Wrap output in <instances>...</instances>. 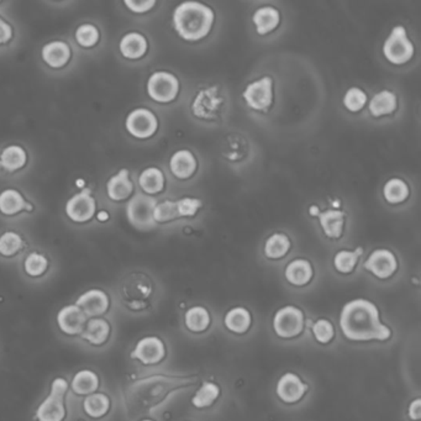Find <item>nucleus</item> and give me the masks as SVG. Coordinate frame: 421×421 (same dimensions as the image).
Returning <instances> with one entry per match:
<instances>
[{
  "instance_id": "1",
  "label": "nucleus",
  "mask_w": 421,
  "mask_h": 421,
  "mask_svg": "<svg viewBox=\"0 0 421 421\" xmlns=\"http://www.w3.org/2000/svg\"><path fill=\"white\" fill-rule=\"evenodd\" d=\"M198 374H153L135 380L127 387L125 403L130 415L149 414L160 408L175 393L198 383Z\"/></svg>"
},
{
  "instance_id": "2",
  "label": "nucleus",
  "mask_w": 421,
  "mask_h": 421,
  "mask_svg": "<svg viewBox=\"0 0 421 421\" xmlns=\"http://www.w3.org/2000/svg\"><path fill=\"white\" fill-rule=\"evenodd\" d=\"M340 327L352 341H385L391 330L379 318L378 307L367 299H354L345 304L340 314Z\"/></svg>"
},
{
  "instance_id": "3",
  "label": "nucleus",
  "mask_w": 421,
  "mask_h": 421,
  "mask_svg": "<svg viewBox=\"0 0 421 421\" xmlns=\"http://www.w3.org/2000/svg\"><path fill=\"white\" fill-rule=\"evenodd\" d=\"M213 9L199 1H184L175 8L173 26L180 36L198 41L206 36L214 24Z\"/></svg>"
},
{
  "instance_id": "4",
  "label": "nucleus",
  "mask_w": 421,
  "mask_h": 421,
  "mask_svg": "<svg viewBox=\"0 0 421 421\" xmlns=\"http://www.w3.org/2000/svg\"><path fill=\"white\" fill-rule=\"evenodd\" d=\"M68 383L66 379L56 378L51 385V391L36 410L39 421H62L66 416L63 397L66 394Z\"/></svg>"
},
{
  "instance_id": "5",
  "label": "nucleus",
  "mask_w": 421,
  "mask_h": 421,
  "mask_svg": "<svg viewBox=\"0 0 421 421\" xmlns=\"http://www.w3.org/2000/svg\"><path fill=\"white\" fill-rule=\"evenodd\" d=\"M157 200L142 193L136 194L127 205V215L130 224L136 229L147 230L155 228L156 222L153 219V210Z\"/></svg>"
},
{
  "instance_id": "6",
  "label": "nucleus",
  "mask_w": 421,
  "mask_h": 421,
  "mask_svg": "<svg viewBox=\"0 0 421 421\" xmlns=\"http://www.w3.org/2000/svg\"><path fill=\"white\" fill-rule=\"evenodd\" d=\"M383 54L388 61L396 65H403L413 57L414 45L408 39L404 26H396L383 45Z\"/></svg>"
},
{
  "instance_id": "7",
  "label": "nucleus",
  "mask_w": 421,
  "mask_h": 421,
  "mask_svg": "<svg viewBox=\"0 0 421 421\" xmlns=\"http://www.w3.org/2000/svg\"><path fill=\"white\" fill-rule=\"evenodd\" d=\"M273 329L282 338L301 335L304 329V313L294 305L281 307L273 318Z\"/></svg>"
},
{
  "instance_id": "8",
  "label": "nucleus",
  "mask_w": 421,
  "mask_h": 421,
  "mask_svg": "<svg viewBox=\"0 0 421 421\" xmlns=\"http://www.w3.org/2000/svg\"><path fill=\"white\" fill-rule=\"evenodd\" d=\"M180 91V82L172 73L158 71L151 74L147 82L149 96L158 102H169L175 99Z\"/></svg>"
},
{
  "instance_id": "9",
  "label": "nucleus",
  "mask_w": 421,
  "mask_h": 421,
  "mask_svg": "<svg viewBox=\"0 0 421 421\" xmlns=\"http://www.w3.org/2000/svg\"><path fill=\"white\" fill-rule=\"evenodd\" d=\"M273 80L271 77H262L251 82L244 91V99L250 108L263 111L271 107L273 102Z\"/></svg>"
},
{
  "instance_id": "10",
  "label": "nucleus",
  "mask_w": 421,
  "mask_h": 421,
  "mask_svg": "<svg viewBox=\"0 0 421 421\" xmlns=\"http://www.w3.org/2000/svg\"><path fill=\"white\" fill-rule=\"evenodd\" d=\"M125 127L130 135L138 139H147L156 133L158 120L156 115L146 108H138L127 115Z\"/></svg>"
},
{
  "instance_id": "11",
  "label": "nucleus",
  "mask_w": 421,
  "mask_h": 421,
  "mask_svg": "<svg viewBox=\"0 0 421 421\" xmlns=\"http://www.w3.org/2000/svg\"><path fill=\"white\" fill-rule=\"evenodd\" d=\"M96 208V200L91 197V189L85 188L67 202L66 214L76 223H85L93 217Z\"/></svg>"
},
{
  "instance_id": "12",
  "label": "nucleus",
  "mask_w": 421,
  "mask_h": 421,
  "mask_svg": "<svg viewBox=\"0 0 421 421\" xmlns=\"http://www.w3.org/2000/svg\"><path fill=\"white\" fill-rule=\"evenodd\" d=\"M166 356V347L161 338L147 336L141 338L131 352V358L139 360L144 365H156Z\"/></svg>"
},
{
  "instance_id": "13",
  "label": "nucleus",
  "mask_w": 421,
  "mask_h": 421,
  "mask_svg": "<svg viewBox=\"0 0 421 421\" xmlns=\"http://www.w3.org/2000/svg\"><path fill=\"white\" fill-rule=\"evenodd\" d=\"M365 268L372 272L376 277L385 279L393 276L394 272L397 271V259L389 250L379 248L369 255L367 261L365 262Z\"/></svg>"
},
{
  "instance_id": "14",
  "label": "nucleus",
  "mask_w": 421,
  "mask_h": 421,
  "mask_svg": "<svg viewBox=\"0 0 421 421\" xmlns=\"http://www.w3.org/2000/svg\"><path fill=\"white\" fill-rule=\"evenodd\" d=\"M223 102V98L217 87L206 88L200 91L192 104L193 113L204 119H211L217 114Z\"/></svg>"
},
{
  "instance_id": "15",
  "label": "nucleus",
  "mask_w": 421,
  "mask_h": 421,
  "mask_svg": "<svg viewBox=\"0 0 421 421\" xmlns=\"http://www.w3.org/2000/svg\"><path fill=\"white\" fill-rule=\"evenodd\" d=\"M305 385L296 374H283L277 383V396L284 403H298L307 393Z\"/></svg>"
},
{
  "instance_id": "16",
  "label": "nucleus",
  "mask_w": 421,
  "mask_h": 421,
  "mask_svg": "<svg viewBox=\"0 0 421 421\" xmlns=\"http://www.w3.org/2000/svg\"><path fill=\"white\" fill-rule=\"evenodd\" d=\"M87 316L77 305H67L57 314V324L67 335H77L85 330Z\"/></svg>"
},
{
  "instance_id": "17",
  "label": "nucleus",
  "mask_w": 421,
  "mask_h": 421,
  "mask_svg": "<svg viewBox=\"0 0 421 421\" xmlns=\"http://www.w3.org/2000/svg\"><path fill=\"white\" fill-rule=\"evenodd\" d=\"M76 305L83 310L85 316H99L108 310V295L100 289H91L79 296Z\"/></svg>"
},
{
  "instance_id": "18",
  "label": "nucleus",
  "mask_w": 421,
  "mask_h": 421,
  "mask_svg": "<svg viewBox=\"0 0 421 421\" xmlns=\"http://www.w3.org/2000/svg\"><path fill=\"white\" fill-rule=\"evenodd\" d=\"M169 169L177 178L187 180L197 171V160L189 150L177 151L171 157Z\"/></svg>"
},
{
  "instance_id": "19",
  "label": "nucleus",
  "mask_w": 421,
  "mask_h": 421,
  "mask_svg": "<svg viewBox=\"0 0 421 421\" xmlns=\"http://www.w3.org/2000/svg\"><path fill=\"white\" fill-rule=\"evenodd\" d=\"M133 182L130 180L129 171L127 169H120L107 183L108 197L115 202H120V200L129 198L130 194L133 193Z\"/></svg>"
},
{
  "instance_id": "20",
  "label": "nucleus",
  "mask_w": 421,
  "mask_h": 421,
  "mask_svg": "<svg viewBox=\"0 0 421 421\" xmlns=\"http://www.w3.org/2000/svg\"><path fill=\"white\" fill-rule=\"evenodd\" d=\"M41 54L48 66L61 68L71 58V48L63 41H51L43 46Z\"/></svg>"
},
{
  "instance_id": "21",
  "label": "nucleus",
  "mask_w": 421,
  "mask_h": 421,
  "mask_svg": "<svg viewBox=\"0 0 421 421\" xmlns=\"http://www.w3.org/2000/svg\"><path fill=\"white\" fill-rule=\"evenodd\" d=\"M313 267L312 263L304 259H296L289 262L285 267V278L293 285H305L313 278Z\"/></svg>"
},
{
  "instance_id": "22",
  "label": "nucleus",
  "mask_w": 421,
  "mask_h": 421,
  "mask_svg": "<svg viewBox=\"0 0 421 421\" xmlns=\"http://www.w3.org/2000/svg\"><path fill=\"white\" fill-rule=\"evenodd\" d=\"M147 40L139 32H129L120 40V52L130 60L141 58L147 51Z\"/></svg>"
},
{
  "instance_id": "23",
  "label": "nucleus",
  "mask_w": 421,
  "mask_h": 421,
  "mask_svg": "<svg viewBox=\"0 0 421 421\" xmlns=\"http://www.w3.org/2000/svg\"><path fill=\"white\" fill-rule=\"evenodd\" d=\"M279 12L273 6H262L253 14L252 20L259 35H266L274 30L279 24Z\"/></svg>"
},
{
  "instance_id": "24",
  "label": "nucleus",
  "mask_w": 421,
  "mask_h": 421,
  "mask_svg": "<svg viewBox=\"0 0 421 421\" xmlns=\"http://www.w3.org/2000/svg\"><path fill=\"white\" fill-rule=\"evenodd\" d=\"M319 222L321 228L331 239H338L343 234L345 224V213L338 209H330L319 214Z\"/></svg>"
},
{
  "instance_id": "25",
  "label": "nucleus",
  "mask_w": 421,
  "mask_h": 421,
  "mask_svg": "<svg viewBox=\"0 0 421 421\" xmlns=\"http://www.w3.org/2000/svg\"><path fill=\"white\" fill-rule=\"evenodd\" d=\"M251 323V314L246 307H242L231 309L226 313L224 319V324L228 327V330L233 331L235 334H245L250 329Z\"/></svg>"
},
{
  "instance_id": "26",
  "label": "nucleus",
  "mask_w": 421,
  "mask_h": 421,
  "mask_svg": "<svg viewBox=\"0 0 421 421\" xmlns=\"http://www.w3.org/2000/svg\"><path fill=\"white\" fill-rule=\"evenodd\" d=\"M28 160V155L24 149L18 144H12L6 147L0 155V164L3 169L9 172H15L23 169Z\"/></svg>"
},
{
  "instance_id": "27",
  "label": "nucleus",
  "mask_w": 421,
  "mask_h": 421,
  "mask_svg": "<svg viewBox=\"0 0 421 421\" xmlns=\"http://www.w3.org/2000/svg\"><path fill=\"white\" fill-rule=\"evenodd\" d=\"M397 96L393 91L385 89L379 91L369 102V111L374 116L391 114L397 109Z\"/></svg>"
},
{
  "instance_id": "28",
  "label": "nucleus",
  "mask_w": 421,
  "mask_h": 421,
  "mask_svg": "<svg viewBox=\"0 0 421 421\" xmlns=\"http://www.w3.org/2000/svg\"><path fill=\"white\" fill-rule=\"evenodd\" d=\"M109 334L110 326L107 320L91 319L82 331V337L93 345H102L108 340Z\"/></svg>"
},
{
  "instance_id": "29",
  "label": "nucleus",
  "mask_w": 421,
  "mask_h": 421,
  "mask_svg": "<svg viewBox=\"0 0 421 421\" xmlns=\"http://www.w3.org/2000/svg\"><path fill=\"white\" fill-rule=\"evenodd\" d=\"M140 187L147 194H156L164 187V175L157 167H149L141 172L139 178Z\"/></svg>"
},
{
  "instance_id": "30",
  "label": "nucleus",
  "mask_w": 421,
  "mask_h": 421,
  "mask_svg": "<svg viewBox=\"0 0 421 421\" xmlns=\"http://www.w3.org/2000/svg\"><path fill=\"white\" fill-rule=\"evenodd\" d=\"M26 200L15 189H6L0 193V211L6 215H15L26 208Z\"/></svg>"
},
{
  "instance_id": "31",
  "label": "nucleus",
  "mask_w": 421,
  "mask_h": 421,
  "mask_svg": "<svg viewBox=\"0 0 421 421\" xmlns=\"http://www.w3.org/2000/svg\"><path fill=\"white\" fill-rule=\"evenodd\" d=\"M184 323L189 331L203 332L210 325V314L204 307H193L186 312Z\"/></svg>"
},
{
  "instance_id": "32",
  "label": "nucleus",
  "mask_w": 421,
  "mask_h": 421,
  "mask_svg": "<svg viewBox=\"0 0 421 421\" xmlns=\"http://www.w3.org/2000/svg\"><path fill=\"white\" fill-rule=\"evenodd\" d=\"M219 396H220V387L217 383L204 382L197 393L193 396L192 404L198 409L208 408L217 402Z\"/></svg>"
},
{
  "instance_id": "33",
  "label": "nucleus",
  "mask_w": 421,
  "mask_h": 421,
  "mask_svg": "<svg viewBox=\"0 0 421 421\" xmlns=\"http://www.w3.org/2000/svg\"><path fill=\"white\" fill-rule=\"evenodd\" d=\"M98 387H99V378L89 369L79 371L78 374L73 377L72 389L79 396L91 394L98 389Z\"/></svg>"
},
{
  "instance_id": "34",
  "label": "nucleus",
  "mask_w": 421,
  "mask_h": 421,
  "mask_svg": "<svg viewBox=\"0 0 421 421\" xmlns=\"http://www.w3.org/2000/svg\"><path fill=\"white\" fill-rule=\"evenodd\" d=\"M290 248L288 236L284 234H273L265 244V253L268 259H277L285 256Z\"/></svg>"
},
{
  "instance_id": "35",
  "label": "nucleus",
  "mask_w": 421,
  "mask_h": 421,
  "mask_svg": "<svg viewBox=\"0 0 421 421\" xmlns=\"http://www.w3.org/2000/svg\"><path fill=\"white\" fill-rule=\"evenodd\" d=\"M383 194L387 202L391 204L402 203L409 195V187L408 184L400 180V178H391L387 182L383 188Z\"/></svg>"
},
{
  "instance_id": "36",
  "label": "nucleus",
  "mask_w": 421,
  "mask_h": 421,
  "mask_svg": "<svg viewBox=\"0 0 421 421\" xmlns=\"http://www.w3.org/2000/svg\"><path fill=\"white\" fill-rule=\"evenodd\" d=\"M83 408L88 415L91 418H100L108 413L110 408L109 398L102 393H96L85 399Z\"/></svg>"
},
{
  "instance_id": "37",
  "label": "nucleus",
  "mask_w": 421,
  "mask_h": 421,
  "mask_svg": "<svg viewBox=\"0 0 421 421\" xmlns=\"http://www.w3.org/2000/svg\"><path fill=\"white\" fill-rule=\"evenodd\" d=\"M362 253H363L362 247L356 248V251H347V250L338 251L334 257L335 268L340 273H349V272L354 271V268L357 265L358 257L361 256Z\"/></svg>"
},
{
  "instance_id": "38",
  "label": "nucleus",
  "mask_w": 421,
  "mask_h": 421,
  "mask_svg": "<svg viewBox=\"0 0 421 421\" xmlns=\"http://www.w3.org/2000/svg\"><path fill=\"white\" fill-rule=\"evenodd\" d=\"M23 246V239L14 231H6L0 236V253L3 256H12Z\"/></svg>"
},
{
  "instance_id": "39",
  "label": "nucleus",
  "mask_w": 421,
  "mask_h": 421,
  "mask_svg": "<svg viewBox=\"0 0 421 421\" xmlns=\"http://www.w3.org/2000/svg\"><path fill=\"white\" fill-rule=\"evenodd\" d=\"M47 259L41 253L32 252L25 259V272L31 277H39L47 270Z\"/></svg>"
},
{
  "instance_id": "40",
  "label": "nucleus",
  "mask_w": 421,
  "mask_h": 421,
  "mask_svg": "<svg viewBox=\"0 0 421 421\" xmlns=\"http://www.w3.org/2000/svg\"><path fill=\"white\" fill-rule=\"evenodd\" d=\"M99 30L94 25L83 24L76 31V40L83 47H91L99 41Z\"/></svg>"
},
{
  "instance_id": "41",
  "label": "nucleus",
  "mask_w": 421,
  "mask_h": 421,
  "mask_svg": "<svg viewBox=\"0 0 421 421\" xmlns=\"http://www.w3.org/2000/svg\"><path fill=\"white\" fill-rule=\"evenodd\" d=\"M366 102H367V94L362 91L361 88H357V87L349 88L343 96V104L349 111L361 110Z\"/></svg>"
},
{
  "instance_id": "42",
  "label": "nucleus",
  "mask_w": 421,
  "mask_h": 421,
  "mask_svg": "<svg viewBox=\"0 0 421 421\" xmlns=\"http://www.w3.org/2000/svg\"><path fill=\"white\" fill-rule=\"evenodd\" d=\"M202 204H203V202L200 199L189 198V197L175 200V205L177 217H193V215H195L197 211L200 209Z\"/></svg>"
},
{
  "instance_id": "43",
  "label": "nucleus",
  "mask_w": 421,
  "mask_h": 421,
  "mask_svg": "<svg viewBox=\"0 0 421 421\" xmlns=\"http://www.w3.org/2000/svg\"><path fill=\"white\" fill-rule=\"evenodd\" d=\"M153 219L156 223H167L177 219L175 205L173 200H166L162 203H157L153 210Z\"/></svg>"
},
{
  "instance_id": "44",
  "label": "nucleus",
  "mask_w": 421,
  "mask_h": 421,
  "mask_svg": "<svg viewBox=\"0 0 421 421\" xmlns=\"http://www.w3.org/2000/svg\"><path fill=\"white\" fill-rule=\"evenodd\" d=\"M313 334L319 343H329L335 336L334 325L329 320L319 319L313 325Z\"/></svg>"
},
{
  "instance_id": "45",
  "label": "nucleus",
  "mask_w": 421,
  "mask_h": 421,
  "mask_svg": "<svg viewBox=\"0 0 421 421\" xmlns=\"http://www.w3.org/2000/svg\"><path fill=\"white\" fill-rule=\"evenodd\" d=\"M155 0H144V1H133V0H127L125 6L133 12H146L150 10L152 6H155Z\"/></svg>"
},
{
  "instance_id": "46",
  "label": "nucleus",
  "mask_w": 421,
  "mask_h": 421,
  "mask_svg": "<svg viewBox=\"0 0 421 421\" xmlns=\"http://www.w3.org/2000/svg\"><path fill=\"white\" fill-rule=\"evenodd\" d=\"M12 26L0 18V43H8L12 39Z\"/></svg>"
},
{
  "instance_id": "47",
  "label": "nucleus",
  "mask_w": 421,
  "mask_h": 421,
  "mask_svg": "<svg viewBox=\"0 0 421 421\" xmlns=\"http://www.w3.org/2000/svg\"><path fill=\"white\" fill-rule=\"evenodd\" d=\"M409 418L411 420L419 421L421 418V400L420 398H416L414 402L409 405Z\"/></svg>"
},
{
  "instance_id": "48",
  "label": "nucleus",
  "mask_w": 421,
  "mask_h": 421,
  "mask_svg": "<svg viewBox=\"0 0 421 421\" xmlns=\"http://www.w3.org/2000/svg\"><path fill=\"white\" fill-rule=\"evenodd\" d=\"M320 213H321V211H320V208L318 205H312V206L309 208V214H310L312 217H319Z\"/></svg>"
},
{
  "instance_id": "49",
  "label": "nucleus",
  "mask_w": 421,
  "mask_h": 421,
  "mask_svg": "<svg viewBox=\"0 0 421 421\" xmlns=\"http://www.w3.org/2000/svg\"><path fill=\"white\" fill-rule=\"evenodd\" d=\"M109 219V214L108 213H107V211H100V213H99V214H98V220H99V222H107V220H108Z\"/></svg>"
},
{
  "instance_id": "50",
  "label": "nucleus",
  "mask_w": 421,
  "mask_h": 421,
  "mask_svg": "<svg viewBox=\"0 0 421 421\" xmlns=\"http://www.w3.org/2000/svg\"><path fill=\"white\" fill-rule=\"evenodd\" d=\"M77 186H80V187H83V186H85V182L77 181Z\"/></svg>"
},
{
  "instance_id": "51",
  "label": "nucleus",
  "mask_w": 421,
  "mask_h": 421,
  "mask_svg": "<svg viewBox=\"0 0 421 421\" xmlns=\"http://www.w3.org/2000/svg\"><path fill=\"white\" fill-rule=\"evenodd\" d=\"M141 421H152V420H141Z\"/></svg>"
}]
</instances>
